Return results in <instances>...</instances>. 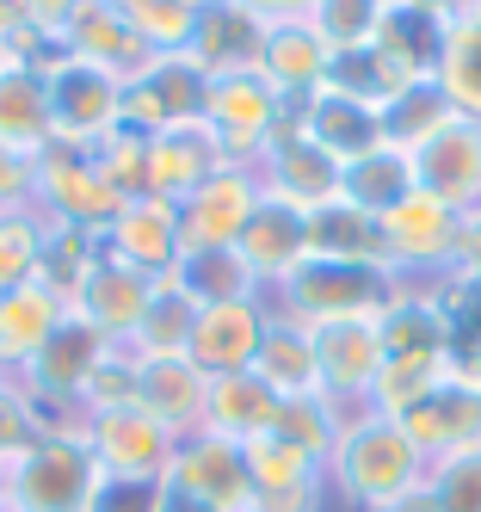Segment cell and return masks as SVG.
Segmentation results:
<instances>
[{"label":"cell","mask_w":481,"mask_h":512,"mask_svg":"<svg viewBox=\"0 0 481 512\" xmlns=\"http://www.w3.org/2000/svg\"><path fill=\"white\" fill-rule=\"evenodd\" d=\"M426 469H432V457L414 445V432L401 420L352 408L346 426H340V445L327 457V494L340 506H352V512H377L389 500L420 494Z\"/></svg>","instance_id":"cell-1"},{"label":"cell","mask_w":481,"mask_h":512,"mask_svg":"<svg viewBox=\"0 0 481 512\" xmlns=\"http://www.w3.org/2000/svg\"><path fill=\"white\" fill-rule=\"evenodd\" d=\"M99 463L74 426H44V438L7 463V512H93Z\"/></svg>","instance_id":"cell-2"},{"label":"cell","mask_w":481,"mask_h":512,"mask_svg":"<svg viewBox=\"0 0 481 512\" xmlns=\"http://www.w3.org/2000/svg\"><path fill=\"white\" fill-rule=\"evenodd\" d=\"M401 297V278L389 266H352V260H303L278 290L272 309L296 321H346V315H383Z\"/></svg>","instance_id":"cell-3"},{"label":"cell","mask_w":481,"mask_h":512,"mask_svg":"<svg viewBox=\"0 0 481 512\" xmlns=\"http://www.w3.org/2000/svg\"><path fill=\"white\" fill-rule=\"evenodd\" d=\"M105 346L111 340H99L81 315H62V327L44 340V352L13 377V389L37 408L44 426H81V395H87V377L105 358Z\"/></svg>","instance_id":"cell-4"},{"label":"cell","mask_w":481,"mask_h":512,"mask_svg":"<svg viewBox=\"0 0 481 512\" xmlns=\"http://www.w3.org/2000/svg\"><path fill=\"white\" fill-rule=\"evenodd\" d=\"M31 204L50 216V223H74L105 235V223L124 210V198L111 192V179L99 167L93 149H74V142H44L31 155Z\"/></svg>","instance_id":"cell-5"},{"label":"cell","mask_w":481,"mask_h":512,"mask_svg":"<svg viewBox=\"0 0 481 512\" xmlns=\"http://www.w3.org/2000/svg\"><path fill=\"white\" fill-rule=\"evenodd\" d=\"M44 99H50V142L99 149L111 130H124V81L68 50L44 68Z\"/></svg>","instance_id":"cell-6"},{"label":"cell","mask_w":481,"mask_h":512,"mask_svg":"<svg viewBox=\"0 0 481 512\" xmlns=\"http://www.w3.org/2000/svg\"><path fill=\"white\" fill-rule=\"evenodd\" d=\"M74 432L93 451L105 482H167V463L179 445V432H167L148 408H99V414H81Z\"/></svg>","instance_id":"cell-7"},{"label":"cell","mask_w":481,"mask_h":512,"mask_svg":"<svg viewBox=\"0 0 481 512\" xmlns=\"http://www.w3.org/2000/svg\"><path fill=\"white\" fill-rule=\"evenodd\" d=\"M463 223H469V216L444 210V204L426 198V192L401 198V204L383 216V253H389V272H395L401 284L451 278L457 247H463Z\"/></svg>","instance_id":"cell-8"},{"label":"cell","mask_w":481,"mask_h":512,"mask_svg":"<svg viewBox=\"0 0 481 512\" xmlns=\"http://www.w3.org/2000/svg\"><path fill=\"white\" fill-rule=\"evenodd\" d=\"M198 118L216 130V142L229 149L235 167H253L259 155H266V142H272L296 112L253 75V68H241V75H216V81L204 87V112H198Z\"/></svg>","instance_id":"cell-9"},{"label":"cell","mask_w":481,"mask_h":512,"mask_svg":"<svg viewBox=\"0 0 481 512\" xmlns=\"http://www.w3.org/2000/svg\"><path fill=\"white\" fill-rule=\"evenodd\" d=\"M253 179H259V192L290 204V210H321L340 198V161H333L327 149H315V142L296 130V118L266 142V155L253 161Z\"/></svg>","instance_id":"cell-10"},{"label":"cell","mask_w":481,"mask_h":512,"mask_svg":"<svg viewBox=\"0 0 481 512\" xmlns=\"http://www.w3.org/2000/svg\"><path fill=\"white\" fill-rule=\"evenodd\" d=\"M315 358H321V395L340 414L364 408L370 383L383 371V327L377 315H346V321H321L315 327Z\"/></svg>","instance_id":"cell-11"},{"label":"cell","mask_w":481,"mask_h":512,"mask_svg":"<svg viewBox=\"0 0 481 512\" xmlns=\"http://www.w3.org/2000/svg\"><path fill=\"white\" fill-rule=\"evenodd\" d=\"M296 130H303L315 149H327L333 161H358L370 149H383V112H377V99L346 87V81H321L303 105H296Z\"/></svg>","instance_id":"cell-12"},{"label":"cell","mask_w":481,"mask_h":512,"mask_svg":"<svg viewBox=\"0 0 481 512\" xmlns=\"http://www.w3.org/2000/svg\"><path fill=\"white\" fill-rule=\"evenodd\" d=\"M167 488L192 494V500H210L222 512H247V500H253L247 445L216 438V432H185L173 445V463H167Z\"/></svg>","instance_id":"cell-13"},{"label":"cell","mask_w":481,"mask_h":512,"mask_svg":"<svg viewBox=\"0 0 481 512\" xmlns=\"http://www.w3.org/2000/svg\"><path fill=\"white\" fill-rule=\"evenodd\" d=\"M414 186L426 198H438L444 210L475 216L481 210V124L475 118H451L438 136H426L414 149Z\"/></svg>","instance_id":"cell-14"},{"label":"cell","mask_w":481,"mask_h":512,"mask_svg":"<svg viewBox=\"0 0 481 512\" xmlns=\"http://www.w3.org/2000/svg\"><path fill=\"white\" fill-rule=\"evenodd\" d=\"M148 272H136V266H124L118 253H111L105 241H99V260L87 266V278L74 284V297H68V315H81L99 340H111V346H130V334H136V321H142V303H148Z\"/></svg>","instance_id":"cell-15"},{"label":"cell","mask_w":481,"mask_h":512,"mask_svg":"<svg viewBox=\"0 0 481 512\" xmlns=\"http://www.w3.org/2000/svg\"><path fill=\"white\" fill-rule=\"evenodd\" d=\"M266 321H272V297L210 303L192 321V346H185V358H192L204 377H241V371H253V358H259Z\"/></svg>","instance_id":"cell-16"},{"label":"cell","mask_w":481,"mask_h":512,"mask_svg":"<svg viewBox=\"0 0 481 512\" xmlns=\"http://www.w3.org/2000/svg\"><path fill=\"white\" fill-rule=\"evenodd\" d=\"M235 167L229 149L216 142V130L204 118H185V124H167V130H148V198H192L210 173Z\"/></svg>","instance_id":"cell-17"},{"label":"cell","mask_w":481,"mask_h":512,"mask_svg":"<svg viewBox=\"0 0 481 512\" xmlns=\"http://www.w3.org/2000/svg\"><path fill=\"white\" fill-rule=\"evenodd\" d=\"M204 87H210V75L192 68V56H148L142 75L124 81V124L148 136V130L198 118L204 112Z\"/></svg>","instance_id":"cell-18"},{"label":"cell","mask_w":481,"mask_h":512,"mask_svg":"<svg viewBox=\"0 0 481 512\" xmlns=\"http://www.w3.org/2000/svg\"><path fill=\"white\" fill-rule=\"evenodd\" d=\"M259 198H266V192H259L253 167L210 173L192 198H179V235H185V247H235L241 229H247V216L259 210Z\"/></svg>","instance_id":"cell-19"},{"label":"cell","mask_w":481,"mask_h":512,"mask_svg":"<svg viewBox=\"0 0 481 512\" xmlns=\"http://www.w3.org/2000/svg\"><path fill=\"white\" fill-rule=\"evenodd\" d=\"M253 75L296 112V105H303V99L333 75V50L315 38L309 19H272V25H266V44H259Z\"/></svg>","instance_id":"cell-20"},{"label":"cell","mask_w":481,"mask_h":512,"mask_svg":"<svg viewBox=\"0 0 481 512\" xmlns=\"http://www.w3.org/2000/svg\"><path fill=\"white\" fill-rule=\"evenodd\" d=\"M99 241L118 253L124 266H136V272H148V278H167V272L179 266V253H185L179 204H167V198H130V204L105 223Z\"/></svg>","instance_id":"cell-21"},{"label":"cell","mask_w":481,"mask_h":512,"mask_svg":"<svg viewBox=\"0 0 481 512\" xmlns=\"http://www.w3.org/2000/svg\"><path fill=\"white\" fill-rule=\"evenodd\" d=\"M266 25L253 7H241V0H216V7H198L192 19V38H185L179 56H192V68H204V75H241V68L259 62V44H266Z\"/></svg>","instance_id":"cell-22"},{"label":"cell","mask_w":481,"mask_h":512,"mask_svg":"<svg viewBox=\"0 0 481 512\" xmlns=\"http://www.w3.org/2000/svg\"><path fill=\"white\" fill-rule=\"evenodd\" d=\"M235 253L247 260V272L259 278V290L272 297V290L309 260V216L290 210V204H278V198H259V210L247 216Z\"/></svg>","instance_id":"cell-23"},{"label":"cell","mask_w":481,"mask_h":512,"mask_svg":"<svg viewBox=\"0 0 481 512\" xmlns=\"http://www.w3.org/2000/svg\"><path fill=\"white\" fill-rule=\"evenodd\" d=\"M62 50L93 62V68H105V75H118V81L142 75L148 56H155L142 44V31L130 25V13H118L111 0H81V7H74V19L62 31Z\"/></svg>","instance_id":"cell-24"},{"label":"cell","mask_w":481,"mask_h":512,"mask_svg":"<svg viewBox=\"0 0 481 512\" xmlns=\"http://www.w3.org/2000/svg\"><path fill=\"white\" fill-rule=\"evenodd\" d=\"M253 377L266 383L278 401H309L321 395V358H315V327L296 321V315H278L266 321V340H259V358H253Z\"/></svg>","instance_id":"cell-25"},{"label":"cell","mask_w":481,"mask_h":512,"mask_svg":"<svg viewBox=\"0 0 481 512\" xmlns=\"http://www.w3.org/2000/svg\"><path fill=\"white\" fill-rule=\"evenodd\" d=\"M377 327H383V358L457 352V327H451V309L438 297V278L432 284H401V297L377 315Z\"/></svg>","instance_id":"cell-26"},{"label":"cell","mask_w":481,"mask_h":512,"mask_svg":"<svg viewBox=\"0 0 481 512\" xmlns=\"http://www.w3.org/2000/svg\"><path fill=\"white\" fill-rule=\"evenodd\" d=\"M204 395H210V377L198 371L192 358H142V371H136V408H148L167 432H198L204 420Z\"/></svg>","instance_id":"cell-27"},{"label":"cell","mask_w":481,"mask_h":512,"mask_svg":"<svg viewBox=\"0 0 481 512\" xmlns=\"http://www.w3.org/2000/svg\"><path fill=\"white\" fill-rule=\"evenodd\" d=\"M62 315H68V303L56 297L44 278L7 290V297H0V371L19 377L25 364L44 352V340L62 327Z\"/></svg>","instance_id":"cell-28"},{"label":"cell","mask_w":481,"mask_h":512,"mask_svg":"<svg viewBox=\"0 0 481 512\" xmlns=\"http://www.w3.org/2000/svg\"><path fill=\"white\" fill-rule=\"evenodd\" d=\"M414 432V445L426 457H444V451H463V445H481V383L475 377H451L432 401H420L414 414L401 420Z\"/></svg>","instance_id":"cell-29"},{"label":"cell","mask_w":481,"mask_h":512,"mask_svg":"<svg viewBox=\"0 0 481 512\" xmlns=\"http://www.w3.org/2000/svg\"><path fill=\"white\" fill-rule=\"evenodd\" d=\"M272 420H278V395L259 383L253 371H241V377H210L198 432H216V438H235V445H253L259 432H272Z\"/></svg>","instance_id":"cell-30"},{"label":"cell","mask_w":481,"mask_h":512,"mask_svg":"<svg viewBox=\"0 0 481 512\" xmlns=\"http://www.w3.org/2000/svg\"><path fill=\"white\" fill-rule=\"evenodd\" d=\"M309 260H352V266H389L383 253V216H370L346 198L309 210Z\"/></svg>","instance_id":"cell-31"},{"label":"cell","mask_w":481,"mask_h":512,"mask_svg":"<svg viewBox=\"0 0 481 512\" xmlns=\"http://www.w3.org/2000/svg\"><path fill=\"white\" fill-rule=\"evenodd\" d=\"M185 297H192L198 309H210V303H247V297H266L259 290V278L247 272V260L235 247H185L179 253V266L167 272Z\"/></svg>","instance_id":"cell-32"},{"label":"cell","mask_w":481,"mask_h":512,"mask_svg":"<svg viewBox=\"0 0 481 512\" xmlns=\"http://www.w3.org/2000/svg\"><path fill=\"white\" fill-rule=\"evenodd\" d=\"M50 142V99H44V68L7 62L0 75V149L37 155Z\"/></svg>","instance_id":"cell-33"},{"label":"cell","mask_w":481,"mask_h":512,"mask_svg":"<svg viewBox=\"0 0 481 512\" xmlns=\"http://www.w3.org/2000/svg\"><path fill=\"white\" fill-rule=\"evenodd\" d=\"M457 377V358L451 352H420V358H383L377 383H370V414H389V420H407L420 408V401H432L444 383Z\"/></svg>","instance_id":"cell-34"},{"label":"cell","mask_w":481,"mask_h":512,"mask_svg":"<svg viewBox=\"0 0 481 512\" xmlns=\"http://www.w3.org/2000/svg\"><path fill=\"white\" fill-rule=\"evenodd\" d=\"M438 87L451 93L463 118L481 124V0L444 19V50H438Z\"/></svg>","instance_id":"cell-35"},{"label":"cell","mask_w":481,"mask_h":512,"mask_svg":"<svg viewBox=\"0 0 481 512\" xmlns=\"http://www.w3.org/2000/svg\"><path fill=\"white\" fill-rule=\"evenodd\" d=\"M414 192H420L414 186V155L389 149V142L340 167V198L358 204V210H370V216H389L401 198H414Z\"/></svg>","instance_id":"cell-36"},{"label":"cell","mask_w":481,"mask_h":512,"mask_svg":"<svg viewBox=\"0 0 481 512\" xmlns=\"http://www.w3.org/2000/svg\"><path fill=\"white\" fill-rule=\"evenodd\" d=\"M377 112H383V142H389V149L414 155L426 136H438L444 124L457 118V105H451V93L438 87V75H426V81H407L401 93H389Z\"/></svg>","instance_id":"cell-37"},{"label":"cell","mask_w":481,"mask_h":512,"mask_svg":"<svg viewBox=\"0 0 481 512\" xmlns=\"http://www.w3.org/2000/svg\"><path fill=\"white\" fill-rule=\"evenodd\" d=\"M192 321H198V303L185 297L173 278H155V284H148V303H142V321H136L130 346L142 358H179L185 346H192Z\"/></svg>","instance_id":"cell-38"},{"label":"cell","mask_w":481,"mask_h":512,"mask_svg":"<svg viewBox=\"0 0 481 512\" xmlns=\"http://www.w3.org/2000/svg\"><path fill=\"white\" fill-rule=\"evenodd\" d=\"M389 7H401V0H309L303 19L315 25V38L333 50V62H340V56H358L370 38H377V25H383Z\"/></svg>","instance_id":"cell-39"},{"label":"cell","mask_w":481,"mask_h":512,"mask_svg":"<svg viewBox=\"0 0 481 512\" xmlns=\"http://www.w3.org/2000/svg\"><path fill=\"white\" fill-rule=\"evenodd\" d=\"M44 229H50V216L37 210V204L0 210V297L37 278V260H44Z\"/></svg>","instance_id":"cell-40"},{"label":"cell","mask_w":481,"mask_h":512,"mask_svg":"<svg viewBox=\"0 0 481 512\" xmlns=\"http://www.w3.org/2000/svg\"><path fill=\"white\" fill-rule=\"evenodd\" d=\"M247 475H253V494H266V488L327 482V463H315L309 451H296L290 438H278V432H259L253 445H247Z\"/></svg>","instance_id":"cell-41"},{"label":"cell","mask_w":481,"mask_h":512,"mask_svg":"<svg viewBox=\"0 0 481 512\" xmlns=\"http://www.w3.org/2000/svg\"><path fill=\"white\" fill-rule=\"evenodd\" d=\"M340 426H346V414L333 408L327 395H309V401H278V420H272V432H278V438H290L296 451H309L315 463H327V457H333V445H340Z\"/></svg>","instance_id":"cell-42"},{"label":"cell","mask_w":481,"mask_h":512,"mask_svg":"<svg viewBox=\"0 0 481 512\" xmlns=\"http://www.w3.org/2000/svg\"><path fill=\"white\" fill-rule=\"evenodd\" d=\"M93 260H99V235H93V229L50 223V229H44V260H37V278H44L56 297L68 303V297H74V284L87 278Z\"/></svg>","instance_id":"cell-43"},{"label":"cell","mask_w":481,"mask_h":512,"mask_svg":"<svg viewBox=\"0 0 481 512\" xmlns=\"http://www.w3.org/2000/svg\"><path fill=\"white\" fill-rule=\"evenodd\" d=\"M426 494H432V512H481V445L432 457Z\"/></svg>","instance_id":"cell-44"},{"label":"cell","mask_w":481,"mask_h":512,"mask_svg":"<svg viewBox=\"0 0 481 512\" xmlns=\"http://www.w3.org/2000/svg\"><path fill=\"white\" fill-rule=\"evenodd\" d=\"M136 371H142V352H136V346H105V358L93 364V377H87L81 414H99V408H136Z\"/></svg>","instance_id":"cell-45"},{"label":"cell","mask_w":481,"mask_h":512,"mask_svg":"<svg viewBox=\"0 0 481 512\" xmlns=\"http://www.w3.org/2000/svg\"><path fill=\"white\" fill-rule=\"evenodd\" d=\"M93 155H99L111 192H118L124 204H130V198H148V136H142V130H130V124L111 130Z\"/></svg>","instance_id":"cell-46"},{"label":"cell","mask_w":481,"mask_h":512,"mask_svg":"<svg viewBox=\"0 0 481 512\" xmlns=\"http://www.w3.org/2000/svg\"><path fill=\"white\" fill-rule=\"evenodd\" d=\"M37 438H44V420H37V408L7 383V389H0V469L19 463V457L37 445Z\"/></svg>","instance_id":"cell-47"},{"label":"cell","mask_w":481,"mask_h":512,"mask_svg":"<svg viewBox=\"0 0 481 512\" xmlns=\"http://www.w3.org/2000/svg\"><path fill=\"white\" fill-rule=\"evenodd\" d=\"M93 512H161V482H99Z\"/></svg>","instance_id":"cell-48"},{"label":"cell","mask_w":481,"mask_h":512,"mask_svg":"<svg viewBox=\"0 0 481 512\" xmlns=\"http://www.w3.org/2000/svg\"><path fill=\"white\" fill-rule=\"evenodd\" d=\"M31 204V155L0 149V210H19Z\"/></svg>","instance_id":"cell-49"},{"label":"cell","mask_w":481,"mask_h":512,"mask_svg":"<svg viewBox=\"0 0 481 512\" xmlns=\"http://www.w3.org/2000/svg\"><path fill=\"white\" fill-rule=\"evenodd\" d=\"M451 278H463L469 290H481V210L463 223V247H457V266H451Z\"/></svg>","instance_id":"cell-50"},{"label":"cell","mask_w":481,"mask_h":512,"mask_svg":"<svg viewBox=\"0 0 481 512\" xmlns=\"http://www.w3.org/2000/svg\"><path fill=\"white\" fill-rule=\"evenodd\" d=\"M241 7H253L259 19H303L309 0H241Z\"/></svg>","instance_id":"cell-51"},{"label":"cell","mask_w":481,"mask_h":512,"mask_svg":"<svg viewBox=\"0 0 481 512\" xmlns=\"http://www.w3.org/2000/svg\"><path fill=\"white\" fill-rule=\"evenodd\" d=\"M161 512H222V506H210V500H192V494H173V488L161 482Z\"/></svg>","instance_id":"cell-52"},{"label":"cell","mask_w":481,"mask_h":512,"mask_svg":"<svg viewBox=\"0 0 481 512\" xmlns=\"http://www.w3.org/2000/svg\"><path fill=\"white\" fill-rule=\"evenodd\" d=\"M377 512H432V494L420 488V494H407V500H389V506H377Z\"/></svg>","instance_id":"cell-53"},{"label":"cell","mask_w":481,"mask_h":512,"mask_svg":"<svg viewBox=\"0 0 481 512\" xmlns=\"http://www.w3.org/2000/svg\"><path fill=\"white\" fill-rule=\"evenodd\" d=\"M420 7H432V13L451 19V13H463V7H469V0H420Z\"/></svg>","instance_id":"cell-54"},{"label":"cell","mask_w":481,"mask_h":512,"mask_svg":"<svg viewBox=\"0 0 481 512\" xmlns=\"http://www.w3.org/2000/svg\"><path fill=\"white\" fill-rule=\"evenodd\" d=\"M118 13H142V7H155V0H111Z\"/></svg>","instance_id":"cell-55"},{"label":"cell","mask_w":481,"mask_h":512,"mask_svg":"<svg viewBox=\"0 0 481 512\" xmlns=\"http://www.w3.org/2000/svg\"><path fill=\"white\" fill-rule=\"evenodd\" d=\"M0 512H7V469H0Z\"/></svg>","instance_id":"cell-56"},{"label":"cell","mask_w":481,"mask_h":512,"mask_svg":"<svg viewBox=\"0 0 481 512\" xmlns=\"http://www.w3.org/2000/svg\"><path fill=\"white\" fill-rule=\"evenodd\" d=\"M185 7H192V13H198V7H216V0H185Z\"/></svg>","instance_id":"cell-57"},{"label":"cell","mask_w":481,"mask_h":512,"mask_svg":"<svg viewBox=\"0 0 481 512\" xmlns=\"http://www.w3.org/2000/svg\"><path fill=\"white\" fill-rule=\"evenodd\" d=\"M7 62H13V56H7V44H0V75H7Z\"/></svg>","instance_id":"cell-58"},{"label":"cell","mask_w":481,"mask_h":512,"mask_svg":"<svg viewBox=\"0 0 481 512\" xmlns=\"http://www.w3.org/2000/svg\"><path fill=\"white\" fill-rule=\"evenodd\" d=\"M469 377H475V383H481V358H475V371H469Z\"/></svg>","instance_id":"cell-59"},{"label":"cell","mask_w":481,"mask_h":512,"mask_svg":"<svg viewBox=\"0 0 481 512\" xmlns=\"http://www.w3.org/2000/svg\"><path fill=\"white\" fill-rule=\"evenodd\" d=\"M7 383H13V377H7V371H0V389H7Z\"/></svg>","instance_id":"cell-60"}]
</instances>
